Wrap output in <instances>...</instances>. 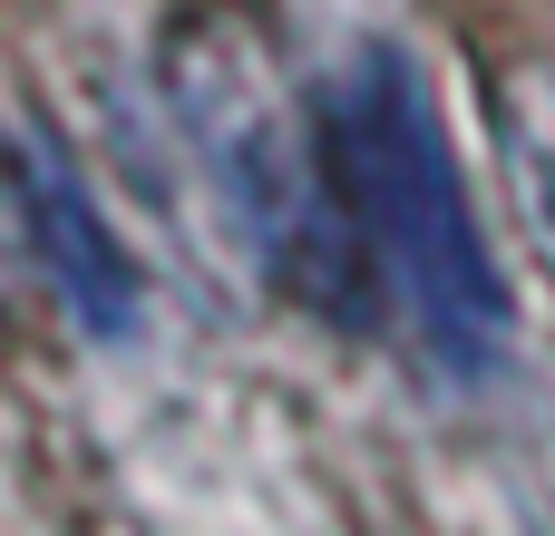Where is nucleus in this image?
<instances>
[{
	"label": "nucleus",
	"mask_w": 555,
	"mask_h": 536,
	"mask_svg": "<svg viewBox=\"0 0 555 536\" xmlns=\"http://www.w3.org/2000/svg\"><path fill=\"white\" fill-rule=\"evenodd\" d=\"M498 137H507V176H517V205L537 225L555 264V68H517L498 88Z\"/></svg>",
	"instance_id": "7ed1b4c3"
},
{
	"label": "nucleus",
	"mask_w": 555,
	"mask_h": 536,
	"mask_svg": "<svg viewBox=\"0 0 555 536\" xmlns=\"http://www.w3.org/2000/svg\"><path fill=\"white\" fill-rule=\"evenodd\" d=\"M20 186H29V234H39L59 293H68V312H78L88 332H127V322H137V264H127V244L107 234V215L88 205L78 166H68L39 127L20 137Z\"/></svg>",
	"instance_id": "f03ea898"
},
{
	"label": "nucleus",
	"mask_w": 555,
	"mask_h": 536,
	"mask_svg": "<svg viewBox=\"0 0 555 536\" xmlns=\"http://www.w3.org/2000/svg\"><path fill=\"white\" fill-rule=\"evenodd\" d=\"M332 186L351 205L361 254L390 273V293L410 303L420 342L478 381L507 352V293H498V254L478 234L468 176L439 137V107L420 88V68L400 49H361L351 78L332 88Z\"/></svg>",
	"instance_id": "f257e3e1"
}]
</instances>
